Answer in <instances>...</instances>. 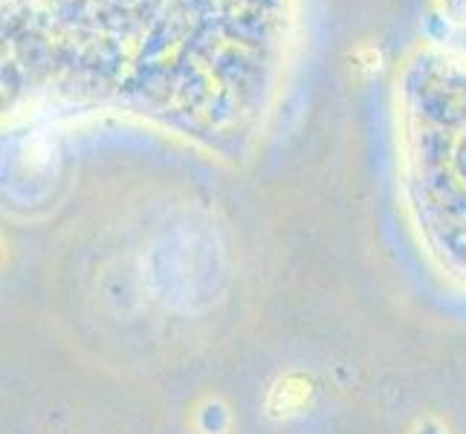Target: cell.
<instances>
[{"mask_svg":"<svg viewBox=\"0 0 466 434\" xmlns=\"http://www.w3.org/2000/svg\"><path fill=\"white\" fill-rule=\"evenodd\" d=\"M441 15L455 26H466V0H438Z\"/></svg>","mask_w":466,"mask_h":434,"instance_id":"1","label":"cell"}]
</instances>
